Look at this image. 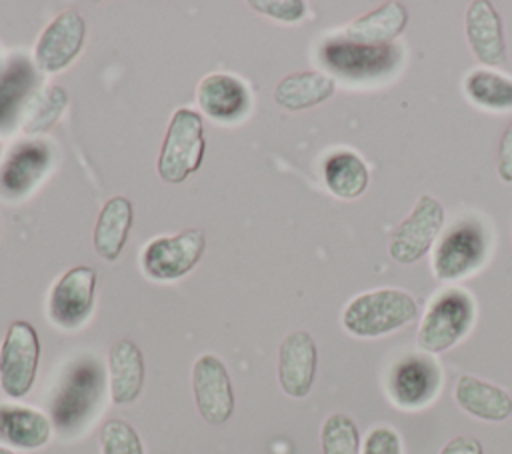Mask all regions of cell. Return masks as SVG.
Instances as JSON below:
<instances>
[{
    "label": "cell",
    "mask_w": 512,
    "mask_h": 454,
    "mask_svg": "<svg viewBox=\"0 0 512 454\" xmlns=\"http://www.w3.org/2000/svg\"><path fill=\"white\" fill-rule=\"evenodd\" d=\"M40 336L28 320H14L0 344V390L10 400L24 398L38 376Z\"/></svg>",
    "instance_id": "obj_6"
},
{
    "label": "cell",
    "mask_w": 512,
    "mask_h": 454,
    "mask_svg": "<svg viewBox=\"0 0 512 454\" xmlns=\"http://www.w3.org/2000/svg\"><path fill=\"white\" fill-rule=\"evenodd\" d=\"M250 6L256 12L286 24L300 22L306 16V2L302 0H254Z\"/></svg>",
    "instance_id": "obj_30"
},
{
    "label": "cell",
    "mask_w": 512,
    "mask_h": 454,
    "mask_svg": "<svg viewBox=\"0 0 512 454\" xmlns=\"http://www.w3.org/2000/svg\"><path fill=\"white\" fill-rule=\"evenodd\" d=\"M0 454H16L14 450H10V448H4V446H0Z\"/></svg>",
    "instance_id": "obj_34"
},
{
    "label": "cell",
    "mask_w": 512,
    "mask_h": 454,
    "mask_svg": "<svg viewBox=\"0 0 512 454\" xmlns=\"http://www.w3.org/2000/svg\"><path fill=\"white\" fill-rule=\"evenodd\" d=\"M360 454H402L400 434L388 424L374 426L366 434Z\"/></svg>",
    "instance_id": "obj_31"
},
{
    "label": "cell",
    "mask_w": 512,
    "mask_h": 454,
    "mask_svg": "<svg viewBox=\"0 0 512 454\" xmlns=\"http://www.w3.org/2000/svg\"><path fill=\"white\" fill-rule=\"evenodd\" d=\"M440 390V368L428 356H408L400 360L388 382L390 398L400 408H422Z\"/></svg>",
    "instance_id": "obj_15"
},
{
    "label": "cell",
    "mask_w": 512,
    "mask_h": 454,
    "mask_svg": "<svg viewBox=\"0 0 512 454\" xmlns=\"http://www.w3.org/2000/svg\"><path fill=\"white\" fill-rule=\"evenodd\" d=\"M464 92L474 104L482 108H512V78L496 74L492 70H472L464 80Z\"/></svg>",
    "instance_id": "obj_27"
},
{
    "label": "cell",
    "mask_w": 512,
    "mask_h": 454,
    "mask_svg": "<svg viewBox=\"0 0 512 454\" xmlns=\"http://www.w3.org/2000/svg\"><path fill=\"white\" fill-rule=\"evenodd\" d=\"M192 396L198 414L212 426L226 424L234 414V386L226 364L216 354H200L192 364Z\"/></svg>",
    "instance_id": "obj_11"
},
{
    "label": "cell",
    "mask_w": 512,
    "mask_h": 454,
    "mask_svg": "<svg viewBox=\"0 0 512 454\" xmlns=\"http://www.w3.org/2000/svg\"><path fill=\"white\" fill-rule=\"evenodd\" d=\"M0 158H2V140H0Z\"/></svg>",
    "instance_id": "obj_35"
},
{
    "label": "cell",
    "mask_w": 512,
    "mask_h": 454,
    "mask_svg": "<svg viewBox=\"0 0 512 454\" xmlns=\"http://www.w3.org/2000/svg\"><path fill=\"white\" fill-rule=\"evenodd\" d=\"M134 224V206L126 196H112L100 208L92 232L94 252L106 260L116 262L128 242Z\"/></svg>",
    "instance_id": "obj_21"
},
{
    "label": "cell",
    "mask_w": 512,
    "mask_h": 454,
    "mask_svg": "<svg viewBox=\"0 0 512 454\" xmlns=\"http://www.w3.org/2000/svg\"><path fill=\"white\" fill-rule=\"evenodd\" d=\"M206 138H204V118L198 110L176 108L168 122L156 172L162 182L178 186L186 182L204 162Z\"/></svg>",
    "instance_id": "obj_2"
},
{
    "label": "cell",
    "mask_w": 512,
    "mask_h": 454,
    "mask_svg": "<svg viewBox=\"0 0 512 454\" xmlns=\"http://www.w3.org/2000/svg\"><path fill=\"white\" fill-rule=\"evenodd\" d=\"M206 236L202 228H186L172 236L162 234L148 240L140 252V268L146 278L172 282L190 274L202 260Z\"/></svg>",
    "instance_id": "obj_5"
},
{
    "label": "cell",
    "mask_w": 512,
    "mask_h": 454,
    "mask_svg": "<svg viewBox=\"0 0 512 454\" xmlns=\"http://www.w3.org/2000/svg\"><path fill=\"white\" fill-rule=\"evenodd\" d=\"M196 104L200 112L218 122H234L250 108L248 86L232 74H206L196 86Z\"/></svg>",
    "instance_id": "obj_17"
},
{
    "label": "cell",
    "mask_w": 512,
    "mask_h": 454,
    "mask_svg": "<svg viewBox=\"0 0 512 454\" xmlns=\"http://www.w3.org/2000/svg\"><path fill=\"white\" fill-rule=\"evenodd\" d=\"M334 88L336 84L332 76L314 70H302L286 74L282 80H278L272 98L280 108L288 112H300L328 100L334 94Z\"/></svg>",
    "instance_id": "obj_23"
},
{
    "label": "cell",
    "mask_w": 512,
    "mask_h": 454,
    "mask_svg": "<svg viewBox=\"0 0 512 454\" xmlns=\"http://www.w3.org/2000/svg\"><path fill=\"white\" fill-rule=\"evenodd\" d=\"M444 226V208L438 198L422 194L412 212L394 228L388 254L398 264H414L420 260Z\"/></svg>",
    "instance_id": "obj_9"
},
{
    "label": "cell",
    "mask_w": 512,
    "mask_h": 454,
    "mask_svg": "<svg viewBox=\"0 0 512 454\" xmlns=\"http://www.w3.org/2000/svg\"><path fill=\"white\" fill-rule=\"evenodd\" d=\"M466 40L478 62L486 66H500L506 62V44L502 20L488 0H474L464 16Z\"/></svg>",
    "instance_id": "obj_18"
},
{
    "label": "cell",
    "mask_w": 512,
    "mask_h": 454,
    "mask_svg": "<svg viewBox=\"0 0 512 454\" xmlns=\"http://www.w3.org/2000/svg\"><path fill=\"white\" fill-rule=\"evenodd\" d=\"M324 184L336 198L354 200L362 196L370 182V172L366 162L352 150L332 152L324 160Z\"/></svg>",
    "instance_id": "obj_25"
},
{
    "label": "cell",
    "mask_w": 512,
    "mask_h": 454,
    "mask_svg": "<svg viewBox=\"0 0 512 454\" xmlns=\"http://www.w3.org/2000/svg\"><path fill=\"white\" fill-rule=\"evenodd\" d=\"M322 454H360V432L356 422L344 414H330L320 428Z\"/></svg>",
    "instance_id": "obj_28"
},
{
    "label": "cell",
    "mask_w": 512,
    "mask_h": 454,
    "mask_svg": "<svg viewBox=\"0 0 512 454\" xmlns=\"http://www.w3.org/2000/svg\"><path fill=\"white\" fill-rule=\"evenodd\" d=\"M400 60L396 44H360L348 38H332L320 46V62L344 78H370L394 70Z\"/></svg>",
    "instance_id": "obj_10"
},
{
    "label": "cell",
    "mask_w": 512,
    "mask_h": 454,
    "mask_svg": "<svg viewBox=\"0 0 512 454\" xmlns=\"http://www.w3.org/2000/svg\"><path fill=\"white\" fill-rule=\"evenodd\" d=\"M100 454H146V450L130 422L108 418L100 426Z\"/></svg>",
    "instance_id": "obj_29"
},
{
    "label": "cell",
    "mask_w": 512,
    "mask_h": 454,
    "mask_svg": "<svg viewBox=\"0 0 512 454\" xmlns=\"http://www.w3.org/2000/svg\"><path fill=\"white\" fill-rule=\"evenodd\" d=\"M52 438V420L30 406L0 404V446L10 450H38Z\"/></svg>",
    "instance_id": "obj_20"
},
{
    "label": "cell",
    "mask_w": 512,
    "mask_h": 454,
    "mask_svg": "<svg viewBox=\"0 0 512 454\" xmlns=\"http://www.w3.org/2000/svg\"><path fill=\"white\" fill-rule=\"evenodd\" d=\"M408 24V10L402 2H384L372 12H366L352 20L344 28V38L360 44H392Z\"/></svg>",
    "instance_id": "obj_24"
},
{
    "label": "cell",
    "mask_w": 512,
    "mask_h": 454,
    "mask_svg": "<svg viewBox=\"0 0 512 454\" xmlns=\"http://www.w3.org/2000/svg\"><path fill=\"white\" fill-rule=\"evenodd\" d=\"M486 254L482 228L472 222H458L438 242L432 256V270L438 280L452 282L476 270Z\"/></svg>",
    "instance_id": "obj_13"
},
{
    "label": "cell",
    "mask_w": 512,
    "mask_h": 454,
    "mask_svg": "<svg viewBox=\"0 0 512 454\" xmlns=\"http://www.w3.org/2000/svg\"><path fill=\"white\" fill-rule=\"evenodd\" d=\"M318 348L308 330L288 332L278 346V384L290 398H306L314 386Z\"/></svg>",
    "instance_id": "obj_14"
},
{
    "label": "cell",
    "mask_w": 512,
    "mask_h": 454,
    "mask_svg": "<svg viewBox=\"0 0 512 454\" xmlns=\"http://www.w3.org/2000/svg\"><path fill=\"white\" fill-rule=\"evenodd\" d=\"M88 24L78 10H62L40 32L34 44V64L44 74H60L80 56Z\"/></svg>",
    "instance_id": "obj_8"
},
{
    "label": "cell",
    "mask_w": 512,
    "mask_h": 454,
    "mask_svg": "<svg viewBox=\"0 0 512 454\" xmlns=\"http://www.w3.org/2000/svg\"><path fill=\"white\" fill-rule=\"evenodd\" d=\"M68 106V92L60 84H46L38 88L26 102L20 118L22 132L30 138L50 132L62 118Z\"/></svg>",
    "instance_id": "obj_26"
},
{
    "label": "cell",
    "mask_w": 512,
    "mask_h": 454,
    "mask_svg": "<svg viewBox=\"0 0 512 454\" xmlns=\"http://www.w3.org/2000/svg\"><path fill=\"white\" fill-rule=\"evenodd\" d=\"M104 390V372L94 358L70 366L50 402V420L62 434H74L96 410Z\"/></svg>",
    "instance_id": "obj_3"
},
{
    "label": "cell",
    "mask_w": 512,
    "mask_h": 454,
    "mask_svg": "<svg viewBox=\"0 0 512 454\" xmlns=\"http://www.w3.org/2000/svg\"><path fill=\"white\" fill-rule=\"evenodd\" d=\"M474 300L462 288L440 292L420 320L416 344L426 354H440L460 342L474 322Z\"/></svg>",
    "instance_id": "obj_4"
},
{
    "label": "cell",
    "mask_w": 512,
    "mask_h": 454,
    "mask_svg": "<svg viewBox=\"0 0 512 454\" xmlns=\"http://www.w3.org/2000/svg\"><path fill=\"white\" fill-rule=\"evenodd\" d=\"M96 284L98 274L92 266H72L68 268L50 288L46 314L48 320L66 332L82 328L96 304Z\"/></svg>",
    "instance_id": "obj_7"
},
{
    "label": "cell",
    "mask_w": 512,
    "mask_h": 454,
    "mask_svg": "<svg viewBox=\"0 0 512 454\" xmlns=\"http://www.w3.org/2000/svg\"><path fill=\"white\" fill-rule=\"evenodd\" d=\"M106 372L112 404H134L142 394L146 378V364L140 346L130 338L112 342L106 356Z\"/></svg>",
    "instance_id": "obj_16"
},
{
    "label": "cell",
    "mask_w": 512,
    "mask_h": 454,
    "mask_svg": "<svg viewBox=\"0 0 512 454\" xmlns=\"http://www.w3.org/2000/svg\"><path fill=\"white\" fill-rule=\"evenodd\" d=\"M456 404L470 416L486 422H502L512 414V396L482 378L462 374L454 386Z\"/></svg>",
    "instance_id": "obj_22"
},
{
    "label": "cell",
    "mask_w": 512,
    "mask_h": 454,
    "mask_svg": "<svg viewBox=\"0 0 512 454\" xmlns=\"http://www.w3.org/2000/svg\"><path fill=\"white\" fill-rule=\"evenodd\" d=\"M416 298L402 288H376L354 296L342 310V326L356 338H378L410 324Z\"/></svg>",
    "instance_id": "obj_1"
},
{
    "label": "cell",
    "mask_w": 512,
    "mask_h": 454,
    "mask_svg": "<svg viewBox=\"0 0 512 454\" xmlns=\"http://www.w3.org/2000/svg\"><path fill=\"white\" fill-rule=\"evenodd\" d=\"M438 454H484V448H482V442L474 436H468V434H460V436H454L452 440H448Z\"/></svg>",
    "instance_id": "obj_33"
},
{
    "label": "cell",
    "mask_w": 512,
    "mask_h": 454,
    "mask_svg": "<svg viewBox=\"0 0 512 454\" xmlns=\"http://www.w3.org/2000/svg\"><path fill=\"white\" fill-rule=\"evenodd\" d=\"M38 68L28 56H12L0 70V130L8 132L22 118L28 98L40 88Z\"/></svg>",
    "instance_id": "obj_19"
},
{
    "label": "cell",
    "mask_w": 512,
    "mask_h": 454,
    "mask_svg": "<svg viewBox=\"0 0 512 454\" xmlns=\"http://www.w3.org/2000/svg\"><path fill=\"white\" fill-rule=\"evenodd\" d=\"M52 166V148L40 138H28L10 150L0 164V198L18 202L26 198Z\"/></svg>",
    "instance_id": "obj_12"
},
{
    "label": "cell",
    "mask_w": 512,
    "mask_h": 454,
    "mask_svg": "<svg viewBox=\"0 0 512 454\" xmlns=\"http://www.w3.org/2000/svg\"><path fill=\"white\" fill-rule=\"evenodd\" d=\"M496 170L500 180L512 182V122L504 128L498 144V162Z\"/></svg>",
    "instance_id": "obj_32"
}]
</instances>
